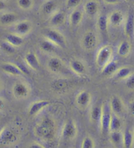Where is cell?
I'll list each match as a JSON object with an SVG mask.
<instances>
[{
	"instance_id": "obj_1",
	"label": "cell",
	"mask_w": 134,
	"mask_h": 148,
	"mask_svg": "<svg viewBox=\"0 0 134 148\" xmlns=\"http://www.w3.org/2000/svg\"><path fill=\"white\" fill-rule=\"evenodd\" d=\"M33 134L38 140L43 143L47 147L52 145L57 138V123L49 114L43 115L36 122Z\"/></svg>"
},
{
	"instance_id": "obj_2",
	"label": "cell",
	"mask_w": 134,
	"mask_h": 148,
	"mask_svg": "<svg viewBox=\"0 0 134 148\" xmlns=\"http://www.w3.org/2000/svg\"><path fill=\"white\" fill-rule=\"evenodd\" d=\"M79 129L77 123L73 119H69L64 122L61 127L59 143L68 144L73 141L78 134Z\"/></svg>"
},
{
	"instance_id": "obj_3",
	"label": "cell",
	"mask_w": 134,
	"mask_h": 148,
	"mask_svg": "<svg viewBox=\"0 0 134 148\" xmlns=\"http://www.w3.org/2000/svg\"><path fill=\"white\" fill-rule=\"evenodd\" d=\"M20 133L12 126H5L0 132V144L5 146H11L19 141Z\"/></svg>"
},
{
	"instance_id": "obj_4",
	"label": "cell",
	"mask_w": 134,
	"mask_h": 148,
	"mask_svg": "<svg viewBox=\"0 0 134 148\" xmlns=\"http://www.w3.org/2000/svg\"><path fill=\"white\" fill-rule=\"evenodd\" d=\"M113 58V50L109 45H104L97 49L95 55V64L100 71Z\"/></svg>"
},
{
	"instance_id": "obj_5",
	"label": "cell",
	"mask_w": 134,
	"mask_h": 148,
	"mask_svg": "<svg viewBox=\"0 0 134 148\" xmlns=\"http://www.w3.org/2000/svg\"><path fill=\"white\" fill-rule=\"evenodd\" d=\"M32 89L26 82L17 81L12 86L11 93L14 97L19 100H24L29 97Z\"/></svg>"
},
{
	"instance_id": "obj_6",
	"label": "cell",
	"mask_w": 134,
	"mask_h": 148,
	"mask_svg": "<svg viewBox=\"0 0 134 148\" xmlns=\"http://www.w3.org/2000/svg\"><path fill=\"white\" fill-rule=\"evenodd\" d=\"M47 68L54 75H64L66 73L67 67L64 61L58 56H52L47 62Z\"/></svg>"
},
{
	"instance_id": "obj_7",
	"label": "cell",
	"mask_w": 134,
	"mask_h": 148,
	"mask_svg": "<svg viewBox=\"0 0 134 148\" xmlns=\"http://www.w3.org/2000/svg\"><path fill=\"white\" fill-rule=\"evenodd\" d=\"M97 37L96 34L91 30L86 31L82 35L81 39V45L82 49L87 52H91L97 47Z\"/></svg>"
},
{
	"instance_id": "obj_8",
	"label": "cell",
	"mask_w": 134,
	"mask_h": 148,
	"mask_svg": "<svg viewBox=\"0 0 134 148\" xmlns=\"http://www.w3.org/2000/svg\"><path fill=\"white\" fill-rule=\"evenodd\" d=\"M102 113L100 119L99 129L103 134L109 132V124L111 118L112 112L110 108L109 103H104L102 104Z\"/></svg>"
},
{
	"instance_id": "obj_9",
	"label": "cell",
	"mask_w": 134,
	"mask_h": 148,
	"mask_svg": "<svg viewBox=\"0 0 134 148\" xmlns=\"http://www.w3.org/2000/svg\"><path fill=\"white\" fill-rule=\"evenodd\" d=\"M92 97L88 91L82 90L77 93L75 99L77 108L84 111L89 109L92 105Z\"/></svg>"
},
{
	"instance_id": "obj_10",
	"label": "cell",
	"mask_w": 134,
	"mask_h": 148,
	"mask_svg": "<svg viewBox=\"0 0 134 148\" xmlns=\"http://www.w3.org/2000/svg\"><path fill=\"white\" fill-rule=\"evenodd\" d=\"M50 101L48 99H39L32 103L28 108V114L31 117L37 116L40 114L44 110L47 109L50 105Z\"/></svg>"
},
{
	"instance_id": "obj_11",
	"label": "cell",
	"mask_w": 134,
	"mask_h": 148,
	"mask_svg": "<svg viewBox=\"0 0 134 148\" xmlns=\"http://www.w3.org/2000/svg\"><path fill=\"white\" fill-rule=\"evenodd\" d=\"M44 37L52 41L58 48H65L67 45L66 39L64 35L56 29L47 30Z\"/></svg>"
},
{
	"instance_id": "obj_12",
	"label": "cell",
	"mask_w": 134,
	"mask_h": 148,
	"mask_svg": "<svg viewBox=\"0 0 134 148\" xmlns=\"http://www.w3.org/2000/svg\"><path fill=\"white\" fill-rule=\"evenodd\" d=\"M12 32L22 37L27 36L33 30V24L29 20H22L18 21L12 25Z\"/></svg>"
},
{
	"instance_id": "obj_13",
	"label": "cell",
	"mask_w": 134,
	"mask_h": 148,
	"mask_svg": "<svg viewBox=\"0 0 134 148\" xmlns=\"http://www.w3.org/2000/svg\"><path fill=\"white\" fill-rule=\"evenodd\" d=\"M1 70L6 75L12 77H24L25 76L20 69L17 63L12 62H3L1 64Z\"/></svg>"
},
{
	"instance_id": "obj_14",
	"label": "cell",
	"mask_w": 134,
	"mask_h": 148,
	"mask_svg": "<svg viewBox=\"0 0 134 148\" xmlns=\"http://www.w3.org/2000/svg\"><path fill=\"white\" fill-rule=\"evenodd\" d=\"M69 69L72 73L79 77L85 76L87 73L86 64L79 59H72L69 61Z\"/></svg>"
},
{
	"instance_id": "obj_15",
	"label": "cell",
	"mask_w": 134,
	"mask_h": 148,
	"mask_svg": "<svg viewBox=\"0 0 134 148\" xmlns=\"http://www.w3.org/2000/svg\"><path fill=\"white\" fill-rule=\"evenodd\" d=\"M110 108L113 113L122 116L126 111V105L120 96L117 95H113L109 101Z\"/></svg>"
},
{
	"instance_id": "obj_16",
	"label": "cell",
	"mask_w": 134,
	"mask_h": 148,
	"mask_svg": "<svg viewBox=\"0 0 134 148\" xmlns=\"http://www.w3.org/2000/svg\"><path fill=\"white\" fill-rule=\"evenodd\" d=\"M84 12L83 9L78 8L71 10L68 16V22L69 26L75 28L81 24L84 18Z\"/></svg>"
},
{
	"instance_id": "obj_17",
	"label": "cell",
	"mask_w": 134,
	"mask_h": 148,
	"mask_svg": "<svg viewBox=\"0 0 134 148\" xmlns=\"http://www.w3.org/2000/svg\"><path fill=\"white\" fill-rule=\"evenodd\" d=\"M102 113V105L95 104H92L89 108L88 110V117L89 121L92 124L96 125L99 128L100 119H101Z\"/></svg>"
},
{
	"instance_id": "obj_18",
	"label": "cell",
	"mask_w": 134,
	"mask_h": 148,
	"mask_svg": "<svg viewBox=\"0 0 134 148\" xmlns=\"http://www.w3.org/2000/svg\"><path fill=\"white\" fill-rule=\"evenodd\" d=\"M123 33L128 39H133L134 37V14L132 12L128 14L123 24Z\"/></svg>"
},
{
	"instance_id": "obj_19",
	"label": "cell",
	"mask_w": 134,
	"mask_h": 148,
	"mask_svg": "<svg viewBox=\"0 0 134 148\" xmlns=\"http://www.w3.org/2000/svg\"><path fill=\"white\" fill-rule=\"evenodd\" d=\"M24 61L30 69L32 71H37L40 68L41 63L38 56L33 51H29L24 56Z\"/></svg>"
},
{
	"instance_id": "obj_20",
	"label": "cell",
	"mask_w": 134,
	"mask_h": 148,
	"mask_svg": "<svg viewBox=\"0 0 134 148\" xmlns=\"http://www.w3.org/2000/svg\"><path fill=\"white\" fill-rule=\"evenodd\" d=\"M68 17L64 11L58 9L49 17L48 22L53 27H60L65 24Z\"/></svg>"
},
{
	"instance_id": "obj_21",
	"label": "cell",
	"mask_w": 134,
	"mask_h": 148,
	"mask_svg": "<svg viewBox=\"0 0 134 148\" xmlns=\"http://www.w3.org/2000/svg\"><path fill=\"white\" fill-rule=\"evenodd\" d=\"M83 11L88 16L93 18L98 14L99 4L96 0H88L84 4Z\"/></svg>"
},
{
	"instance_id": "obj_22",
	"label": "cell",
	"mask_w": 134,
	"mask_h": 148,
	"mask_svg": "<svg viewBox=\"0 0 134 148\" xmlns=\"http://www.w3.org/2000/svg\"><path fill=\"white\" fill-rule=\"evenodd\" d=\"M125 16L123 12L118 10H115L111 12L108 16L110 26L113 27H117L123 25L125 20Z\"/></svg>"
},
{
	"instance_id": "obj_23",
	"label": "cell",
	"mask_w": 134,
	"mask_h": 148,
	"mask_svg": "<svg viewBox=\"0 0 134 148\" xmlns=\"http://www.w3.org/2000/svg\"><path fill=\"white\" fill-rule=\"evenodd\" d=\"M58 10V5L55 0H46L41 5V11L45 16L50 17L51 15Z\"/></svg>"
},
{
	"instance_id": "obj_24",
	"label": "cell",
	"mask_w": 134,
	"mask_h": 148,
	"mask_svg": "<svg viewBox=\"0 0 134 148\" xmlns=\"http://www.w3.org/2000/svg\"><path fill=\"white\" fill-rule=\"evenodd\" d=\"M18 21V15L13 12L5 11L0 16V23L4 26L13 25Z\"/></svg>"
},
{
	"instance_id": "obj_25",
	"label": "cell",
	"mask_w": 134,
	"mask_h": 148,
	"mask_svg": "<svg viewBox=\"0 0 134 148\" xmlns=\"http://www.w3.org/2000/svg\"><path fill=\"white\" fill-rule=\"evenodd\" d=\"M132 73H133L132 69L129 66H121L118 68L112 77L115 80L124 81Z\"/></svg>"
},
{
	"instance_id": "obj_26",
	"label": "cell",
	"mask_w": 134,
	"mask_h": 148,
	"mask_svg": "<svg viewBox=\"0 0 134 148\" xmlns=\"http://www.w3.org/2000/svg\"><path fill=\"white\" fill-rule=\"evenodd\" d=\"M109 141L115 147L123 146V134L120 131H111L109 132Z\"/></svg>"
},
{
	"instance_id": "obj_27",
	"label": "cell",
	"mask_w": 134,
	"mask_h": 148,
	"mask_svg": "<svg viewBox=\"0 0 134 148\" xmlns=\"http://www.w3.org/2000/svg\"><path fill=\"white\" fill-rule=\"evenodd\" d=\"M118 67H119V66H118V61L113 58L99 71L102 73V75L105 76H113Z\"/></svg>"
},
{
	"instance_id": "obj_28",
	"label": "cell",
	"mask_w": 134,
	"mask_h": 148,
	"mask_svg": "<svg viewBox=\"0 0 134 148\" xmlns=\"http://www.w3.org/2000/svg\"><path fill=\"white\" fill-rule=\"evenodd\" d=\"M110 26L109 18L107 15H99L96 20V27L102 34H106Z\"/></svg>"
},
{
	"instance_id": "obj_29",
	"label": "cell",
	"mask_w": 134,
	"mask_h": 148,
	"mask_svg": "<svg viewBox=\"0 0 134 148\" xmlns=\"http://www.w3.org/2000/svg\"><path fill=\"white\" fill-rule=\"evenodd\" d=\"M5 40L9 42L10 44L13 45L14 47L16 48H19L22 47L24 45L25 40L24 37H22L21 35H18L15 34L14 32L10 33V34H7L6 36V39Z\"/></svg>"
},
{
	"instance_id": "obj_30",
	"label": "cell",
	"mask_w": 134,
	"mask_h": 148,
	"mask_svg": "<svg viewBox=\"0 0 134 148\" xmlns=\"http://www.w3.org/2000/svg\"><path fill=\"white\" fill-rule=\"evenodd\" d=\"M131 50V45L130 42L128 41V40H124L118 45L117 49V53L120 58H125L128 57L129 54H130Z\"/></svg>"
},
{
	"instance_id": "obj_31",
	"label": "cell",
	"mask_w": 134,
	"mask_h": 148,
	"mask_svg": "<svg viewBox=\"0 0 134 148\" xmlns=\"http://www.w3.org/2000/svg\"><path fill=\"white\" fill-rule=\"evenodd\" d=\"M39 48L41 52L49 54L55 52L59 48L50 40L44 37V39L39 43Z\"/></svg>"
},
{
	"instance_id": "obj_32",
	"label": "cell",
	"mask_w": 134,
	"mask_h": 148,
	"mask_svg": "<svg viewBox=\"0 0 134 148\" xmlns=\"http://www.w3.org/2000/svg\"><path fill=\"white\" fill-rule=\"evenodd\" d=\"M123 125V122L119 115L113 113L109 124V132L120 131Z\"/></svg>"
},
{
	"instance_id": "obj_33",
	"label": "cell",
	"mask_w": 134,
	"mask_h": 148,
	"mask_svg": "<svg viewBox=\"0 0 134 148\" xmlns=\"http://www.w3.org/2000/svg\"><path fill=\"white\" fill-rule=\"evenodd\" d=\"M123 134V147L131 148L134 146V134L133 131L130 129H126L122 132Z\"/></svg>"
},
{
	"instance_id": "obj_34",
	"label": "cell",
	"mask_w": 134,
	"mask_h": 148,
	"mask_svg": "<svg viewBox=\"0 0 134 148\" xmlns=\"http://www.w3.org/2000/svg\"><path fill=\"white\" fill-rule=\"evenodd\" d=\"M0 48H1V51L5 53V54L8 56H12L15 54L17 50V48L14 47V46L12 45L11 44H10L9 42H7L6 40L1 42Z\"/></svg>"
},
{
	"instance_id": "obj_35",
	"label": "cell",
	"mask_w": 134,
	"mask_h": 148,
	"mask_svg": "<svg viewBox=\"0 0 134 148\" xmlns=\"http://www.w3.org/2000/svg\"><path fill=\"white\" fill-rule=\"evenodd\" d=\"M17 4L22 11H30L32 9L35 4L34 0H17Z\"/></svg>"
},
{
	"instance_id": "obj_36",
	"label": "cell",
	"mask_w": 134,
	"mask_h": 148,
	"mask_svg": "<svg viewBox=\"0 0 134 148\" xmlns=\"http://www.w3.org/2000/svg\"><path fill=\"white\" fill-rule=\"evenodd\" d=\"M96 147V142L90 135H86L82 138L81 144V148H95Z\"/></svg>"
},
{
	"instance_id": "obj_37",
	"label": "cell",
	"mask_w": 134,
	"mask_h": 148,
	"mask_svg": "<svg viewBox=\"0 0 134 148\" xmlns=\"http://www.w3.org/2000/svg\"><path fill=\"white\" fill-rule=\"evenodd\" d=\"M82 0H66V7L69 10H73L74 9L78 8L81 5Z\"/></svg>"
},
{
	"instance_id": "obj_38",
	"label": "cell",
	"mask_w": 134,
	"mask_h": 148,
	"mask_svg": "<svg viewBox=\"0 0 134 148\" xmlns=\"http://www.w3.org/2000/svg\"><path fill=\"white\" fill-rule=\"evenodd\" d=\"M125 86L130 90H134V73L124 80Z\"/></svg>"
},
{
	"instance_id": "obj_39",
	"label": "cell",
	"mask_w": 134,
	"mask_h": 148,
	"mask_svg": "<svg viewBox=\"0 0 134 148\" xmlns=\"http://www.w3.org/2000/svg\"><path fill=\"white\" fill-rule=\"evenodd\" d=\"M17 65L19 66V67L20 68V69L22 71V72L23 73V74L25 76H28L30 75V70H29V67H28L26 65H24V64H22V63H16Z\"/></svg>"
},
{
	"instance_id": "obj_40",
	"label": "cell",
	"mask_w": 134,
	"mask_h": 148,
	"mask_svg": "<svg viewBox=\"0 0 134 148\" xmlns=\"http://www.w3.org/2000/svg\"><path fill=\"white\" fill-rule=\"evenodd\" d=\"M29 147L30 148H46L47 146L42 143L40 142L39 140L38 141H33L29 145Z\"/></svg>"
},
{
	"instance_id": "obj_41",
	"label": "cell",
	"mask_w": 134,
	"mask_h": 148,
	"mask_svg": "<svg viewBox=\"0 0 134 148\" xmlns=\"http://www.w3.org/2000/svg\"><path fill=\"white\" fill-rule=\"evenodd\" d=\"M128 110L131 116L134 117V99L130 102Z\"/></svg>"
},
{
	"instance_id": "obj_42",
	"label": "cell",
	"mask_w": 134,
	"mask_h": 148,
	"mask_svg": "<svg viewBox=\"0 0 134 148\" xmlns=\"http://www.w3.org/2000/svg\"><path fill=\"white\" fill-rule=\"evenodd\" d=\"M107 5H118L124 1V0H102Z\"/></svg>"
},
{
	"instance_id": "obj_43",
	"label": "cell",
	"mask_w": 134,
	"mask_h": 148,
	"mask_svg": "<svg viewBox=\"0 0 134 148\" xmlns=\"http://www.w3.org/2000/svg\"><path fill=\"white\" fill-rule=\"evenodd\" d=\"M133 134H134V129H133Z\"/></svg>"
},
{
	"instance_id": "obj_44",
	"label": "cell",
	"mask_w": 134,
	"mask_h": 148,
	"mask_svg": "<svg viewBox=\"0 0 134 148\" xmlns=\"http://www.w3.org/2000/svg\"><path fill=\"white\" fill-rule=\"evenodd\" d=\"M133 39H134V37H133Z\"/></svg>"
}]
</instances>
